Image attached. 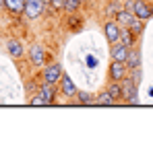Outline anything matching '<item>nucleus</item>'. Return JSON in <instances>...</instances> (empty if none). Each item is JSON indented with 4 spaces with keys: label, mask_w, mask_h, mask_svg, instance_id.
I'll return each instance as SVG.
<instances>
[{
    "label": "nucleus",
    "mask_w": 153,
    "mask_h": 144,
    "mask_svg": "<svg viewBox=\"0 0 153 144\" xmlns=\"http://www.w3.org/2000/svg\"><path fill=\"white\" fill-rule=\"evenodd\" d=\"M76 103L79 105H95V95L87 91H76Z\"/></svg>",
    "instance_id": "nucleus-17"
},
{
    "label": "nucleus",
    "mask_w": 153,
    "mask_h": 144,
    "mask_svg": "<svg viewBox=\"0 0 153 144\" xmlns=\"http://www.w3.org/2000/svg\"><path fill=\"white\" fill-rule=\"evenodd\" d=\"M124 64H126L128 70H132V68H139V66H141V51L134 48V46L128 49V56H126V60H124Z\"/></svg>",
    "instance_id": "nucleus-12"
},
{
    "label": "nucleus",
    "mask_w": 153,
    "mask_h": 144,
    "mask_svg": "<svg viewBox=\"0 0 153 144\" xmlns=\"http://www.w3.org/2000/svg\"><path fill=\"white\" fill-rule=\"evenodd\" d=\"M103 33H105V39L110 43H116L118 37H120V25L116 23L114 19H110V21L103 23Z\"/></svg>",
    "instance_id": "nucleus-6"
},
{
    "label": "nucleus",
    "mask_w": 153,
    "mask_h": 144,
    "mask_svg": "<svg viewBox=\"0 0 153 144\" xmlns=\"http://www.w3.org/2000/svg\"><path fill=\"white\" fill-rule=\"evenodd\" d=\"M6 51L10 54V58H23L25 56V48L19 39H8L6 41Z\"/></svg>",
    "instance_id": "nucleus-11"
},
{
    "label": "nucleus",
    "mask_w": 153,
    "mask_h": 144,
    "mask_svg": "<svg viewBox=\"0 0 153 144\" xmlns=\"http://www.w3.org/2000/svg\"><path fill=\"white\" fill-rule=\"evenodd\" d=\"M132 19H134V12L128 10V8H120V10L116 12V17H114V21L120 25V27H128Z\"/></svg>",
    "instance_id": "nucleus-13"
},
{
    "label": "nucleus",
    "mask_w": 153,
    "mask_h": 144,
    "mask_svg": "<svg viewBox=\"0 0 153 144\" xmlns=\"http://www.w3.org/2000/svg\"><path fill=\"white\" fill-rule=\"evenodd\" d=\"M118 10H120V6H118L116 2H112V4L105 8V15H108V17H116V12H118Z\"/></svg>",
    "instance_id": "nucleus-24"
},
{
    "label": "nucleus",
    "mask_w": 153,
    "mask_h": 144,
    "mask_svg": "<svg viewBox=\"0 0 153 144\" xmlns=\"http://www.w3.org/2000/svg\"><path fill=\"white\" fill-rule=\"evenodd\" d=\"M132 12H134V17H139L141 21H149L153 17V6L147 0H132Z\"/></svg>",
    "instance_id": "nucleus-5"
},
{
    "label": "nucleus",
    "mask_w": 153,
    "mask_h": 144,
    "mask_svg": "<svg viewBox=\"0 0 153 144\" xmlns=\"http://www.w3.org/2000/svg\"><path fill=\"white\" fill-rule=\"evenodd\" d=\"M120 84H122V101L124 103H139V99H137V89H139V84L132 80V76L130 74H126L122 80H120Z\"/></svg>",
    "instance_id": "nucleus-1"
},
{
    "label": "nucleus",
    "mask_w": 153,
    "mask_h": 144,
    "mask_svg": "<svg viewBox=\"0 0 153 144\" xmlns=\"http://www.w3.org/2000/svg\"><path fill=\"white\" fill-rule=\"evenodd\" d=\"M0 8H4V0H0Z\"/></svg>",
    "instance_id": "nucleus-28"
},
{
    "label": "nucleus",
    "mask_w": 153,
    "mask_h": 144,
    "mask_svg": "<svg viewBox=\"0 0 153 144\" xmlns=\"http://www.w3.org/2000/svg\"><path fill=\"white\" fill-rule=\"evenodd\" d=\"M50 6L54 8V10H62V8H64V0H52Z\"/></svg>",
    "instance_id": "nucleus-25"
},
{
    "label": "nucleus",
    "mask_w": 153,
    "mask_h": 144,
    "mask_svg": "<svg viewBox=\"0 0 153 144\" xmlns=\"http://www.w3.org/2000/svg\"><path fill=\"white\" fill-rule=\"evenodd\" d=\"M128 74V68L124 62H116V60H112V64H110V80H122L124 76Z\"/></svg>",
    "instance_id": "nucleus-7"
},
{
    "label": "nucleus",
    "mask_w": 153,
    "mask_h": 144,
    "mask_svg": "<svg viewBox=\"0 0 153 144\" xmlns=\"http://www.w3.org/2000/svg\"><path fill=\"white\" fill-rule=\"evenodd\" d=\"M4 8L15 15V17H23V10H25V0H4Z\"/></svg>",
    "instance_id": "nucleus-10"
},
{
    "label": "nucleus",
    "mask_w": 153,
    "mask_h": 144,
    "mask_svg": "<svg viewBox=\"0 0 153 144\" xmlns=\"http://www.w3.org/2000/svg\"><path fill=\"white\" fill-rule=\"evenodd\" d=\"M95 105H102V107H110V105H116V101L110 97V93L108 91H103L102 95L95 97Z\"/></svg>",
    "instance_id": "nucleus-18"
},
{
    "label": "nucleus",
    "mask_w": 153,
    "mask_h": 144,
    "mask_svg": "<svg viewBox=\"0 0 153 144\" xmlns=\"http://www.w3.org/2000/svg\"><path fill=\"white\" fill-rule=\"evenodd\" d=\"M118 41H122L126 48H132V46L137 43V35H134L128 27H120V37H118Z\"/></svg>",
    "instance_id": "nucleus-14"
},
{
    "label": "nucleus",
    "mask_w": 153,
    "mask_h": 144,
    "mask_svg": "<svg viewBox=\"0 0 153 144\" xmlns=\"http://www.w3.org/2000/svg\"><path fill=\"white\" fill-rule=\"evenodd\" d=\"M42 2H44L46 6H50V2H52V0H42Z\"/></svg>",
    "instance_id": "nucleus-27"
},
{
    "label": "nucleus",
    "mask_w": 153,
    "mask_h": 144,
    "mask_svg": "<svg viewBox=\"0 0 153 144\" xmlns=\"http://www.w3.org/2000/svg\"><path fill=\"white\" fill-rule=\"evenodd\" d=\"M95 66H97V58L87 56V68H95Z\"/></svg>",
    "instance_id": "nucleus-26"
},
{
    "label": "nucleus",
    "mask_w": 153,
    "mask_h": 144,
    "mask_svg": "<svg viewBox=\"0 0 153 144\" xmlns=\"http://www.w3.org/2000/svg\"><path fill=\"white\" fill-rule=\"evenodd\" d=\"M39 95L46 99V103H48V105H54V97H56V84H48V82H44V84H42V89H39Z\"/></svg>",
    "instance_id": "nucleus-15"
},
{
    "label": "nucleus",
    "mask_w": 153,
    "mask_h": 144,
    "mask_svg": "<svg viewBox=\"0 0 153 144\" xmlns=\"http://www.w3.org/2000/svg\"><path fill=\"white\" fill-rule=\"evenodd\" d=\"M128 49L122 41H116V43H112V48H110V56H112V60H116V62H124L128 56Z\"/></svg>",
    "instance_id": "nucleus-9"
},
{
    "label": "nucleus",
    "mask_w": 153,
    "mask_h": 144,
    "mask_svg": "<svg viewBox=\"0 0 153 144\" xmlns=\"http://www.w3.org/2000/svg\"><path fill=\"white\" fill-rule=\"evenodd\" d=\"M48 60H50V54H48V49L44 46L35 43V46L29 48V62L35 68H44V64H48Z\"/></svg>",
    "instance_id": "nucleus-3"
},
{
    "label": "nucleus",
    "mask_w": 153,
    "mask_h": 144,
    "mask_svg": "<svg viewBox=\"0 0 153 144\" xmlns=\"http://www.w3.org/2000/svg\"><path fill=\"white\" fill-rule=\"evenodd\" d=\"M81 6H83V0H64V8L62 10H66V12H79Z\"/></svg>",
    "instance_id": "nucleus-20"
},
{
    "label": "nucleus",
    "mask_w": 153,
    "mask_h": 144,
    "mask_svg": "<svg viewBox=\"0 0 153 144\" xmlns=\"http://www.w3.org/2000/svg\"><path fill=\"white\" fill-rule=\"evenodd\" d=\"M29 103H31L33 107H42V105H48V103H46V99L39 95V93H37V95H33V99H31Z\"/></svg>",
    "instance_id": "nucleus-23"
},
{
    "label": "nucleus",
    "mask_w": 153,
    "mask_h": 144,
    "mask_svg": "<svg viewBox=\"0 0 153 144\" xmlns=\"http://www.w3.org/2000/svg\"><path fill=\"white\" fill-rule=\"evenodd\" d=\"M60 93L64 97H75L76 95V84H75V80L64 72L62 74V78H60Z\"/></svg>",
    "instance_id": "nucleus-8"
},
{
    "label": "nucleus",
    "mask_w": 153,
    "mask_h": 144,
    "mask_svg": "<svg viewBox=\"0 0 153 144\" xmlns=\"http://www.w3.org/2000/svg\"><path fill=\"white\" fill-rule=\"evenodd\" d=\"M68 27H71V31H79L83 27V19L76 17V12H68Z\"/></svg>",
    "instance_id": "nucleus-21"
},
{
    "label": "nucleus",
    "mask_w": 153,
    "mask_h": 144,
    "mask_svg": "<svg viewBox=\"0 0 153 144\" xmlns=\"http://www.w3.org/2000/svg\"><path fill=\"white\" fill-rule=\"evenodd\" d=\"M128 29H130V31H132V33L139 37V35L143 33V29H145V21H141L139 17H134V19L130 21V25H128Z\"/></svg>",
    "instance_id": "nucleus-19"
},
{
    "label": "nucleus",
    "mask_w": 153,
    "mask_h": 144,
    "mask_svg": "<svg viewBox=\"0 0 153 144\" xmlns=\"http://www.w3.org/2000/svg\"><path fill=\"white\" fill-rule=\"evenodd\" d=\"M44 2L42 0H25V10H23V17L29 19V21H35V19H39L42 17V12H44Z\"/></svg>",
    "instance_id": "nucleus-4"
},
{
    "label": "nucleus",
    "mask_w": 153,
    "mask_h": 144,
    "mask_svg": "<svg viewBox=\"0 0 153 144\" xmlns=\"http://www.w3.org/2000/svg\"><path fill=\"white\" fill-rule=\"evenodd\" d=\"M128 74L132 76V80H134L137 84H141V78H143V72H141V66H139V68H132V70H128Z\"/></svg>",
    "instance_id": "nucleus-22"
},
{
    "label": "nucleus",
    "mask_w": 153,
    "mask_h": 144,
    "mask_svg": "<svg viewBox=\"0 0 153 144\" xmlns=\"http://www.w3.org/2000/svg\"><path fill=\"white\" fill-rule=\"evenodd\" d=\"M62 64H58V62H52V64H46L44 66V72H42V80L44 82H48V84H58L60 82V78H62Z\"/></svg>",
    "instance_id": "nucleus-2"
},
{
    "label": "nucleus",
    "mask_w": 153,
    "mask_h": 144,
    "mask_svg": "<svg viewBox=\"0 0 153 144\" xmlns=\"http://www.w3.org/2000/svg\"><path fill=\"white\" fill-rule=\"evenodd\" d=\"M108 93H110V97L116 101V103H120L122 101V84L118 82V80H112L110 84H108V89H105Z\"/></svg>",
    "instance_id": "nucleus-16"
}]
</instances>
